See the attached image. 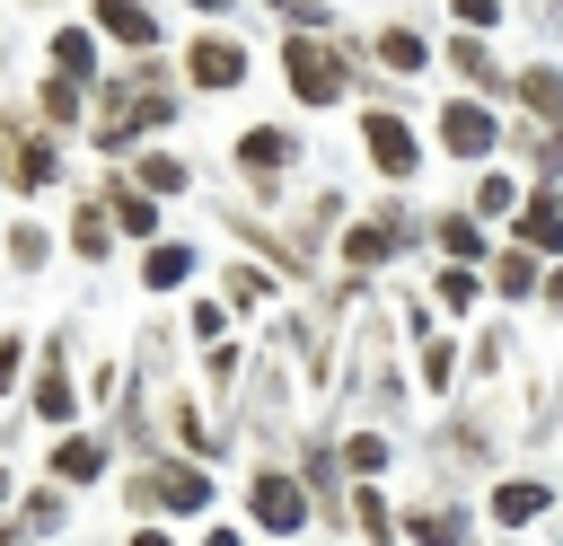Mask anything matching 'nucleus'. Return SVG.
Here are the masks:
<instances>
[{
    "instance_id": "nucleus-1",
    "label": "nucleus",
    "mask_w": 563,
    "mask_h": 546,
    "mask_svg": "<svg viewBox=\"0 0 563 546\" xmlns=\"http://www.w3.org/2000/svg\"><path fill=\"white\" fill-rule=\"evenodd\" d=\"M282 53H290V88H299L308 106H325V97L343 88V62H334L325 44H308V35H299V44H282Z\"/></svg>"
},
{
    "instance_id": "nucleus-2",
    "label": "nucleus",
    "mask_w": 563,
    "mask_h": 546,
    "mask_svg": "<svg viewBox=\"0 0 563 546\" xmlns=\"http://www.w3.org/2000/svg\"><path fill=\"white\" fill-rule=\"evenodd\" d=\"M440 141H449L457 159H484V150H493V114H484L475 97H457V106L440 114Z\"/></svg>"
},
{
    "instance_id": "nucleus-3",
    "label": "nucleus",
    "mask_w": 563,
    "mask_h": 546,
    "mask_svg": "<svg viewBox=\"0 0 563 546\" xmlns=\"http://www.w3.org/2000/svg\"><path fill=\"white\" fill-rule=\"evenodd\" d=\"M185 70H194V79H202V88H238V79H246V53H238V44H229V35H202V44H194V62H185Z\"/></svg>"
},
{
    "instance_id": "nucleus-4",
    "label": "nucleus",
    "mask_w": 563,
    "mask_h": 546,
    "mask_svg": "<svg viewBox=\"0 0 563 546\" xmlns=\"http://www.w3.org/2000/svg\"><path fill=\"white\" fill-rule=\"evenodd\" d=\"M369 159H378L387 176H405V167H413V132H405L396 114H369Z\"/></svg>"
},
{
    "instance_id": "nucleus-5",
    "label": "nucleus",
    "mask_w": 563,
    "mask_h": 546,
    "mask_svg": "<svg viewBox=\"0 0 563 546\" xmlns=\"http://www.w3.org/2000/svg\"><path fill=\"white\" fill-rule=\"evenodd\" d=\"M299 511H308V502H299L290 476H264V484H255V520H264V528H299Z\"/></svg>"
},
{
    "instance_id": "nucleus-6",
    "label": "nucleus",
    "mask_w": 563,
    "mask_h": 546,
    "mask_svg": "<svg viewBox=\"0 0 563 546\" xmlns=\"http://www.w3.org/2000/svg\"><path fill=\"white\" fill-rule=\"evenodd\" d=\"M97 18H106V26H114V35H123V44H132V53H150V35H158V26H150V9H141V0H97Z\"/></svg>"
},
{
    "instance_id": "nucleus-7",
    "label": "nucleus",
    "mask_w": 563,
    "mask_h": 546,
    "mask_svg": "<svg viewBox=\"0 0 563 546\" xmlns=\"http://www.w3.org/2000/svg\"><path fill=\"white\" fill-rule=\"evenodd\" d=\"M519 97H528L545 123H563V79H554V70H528V79H519Z\"/></svg>"
},
{
    "instance_id": "nucleus-8",
    "label": "nucleus",
    "mask_w": 563,
    "mask_h": 546,
    "mask_svg": "<svg viewBox=\"0 0 563 546\" xmlns=\"http://www.w3.org/2000/svg\"><path fill=\"white\" fill-rule=\"evenodd\" d=\"M545 511V484H501L493 493V520H537Z\"/></svg>"
},
{
    "instance_id": "nucleus-9",
    "label": "nucleus",
    "mask_w": 563,
    "mask_h": 546,
    "mask_svg": "<svg viewBox=\"0 0 563 546\" xmlns=\"http://www.w3.org/2000/svg\"><path fill=\"white\" fill-rule=\"evenodd\" d=\"M378 62H387V70H422V35L387 26V35H378Z\"/></svg>"
},
{
    "instance_id": "nucleus-10",
    "label": "nucleus",
    "mask_w": 563,
    "mask_h": 546,
    "mask_svg": "<svg viewBox=\"0 0 563 546\" xmlns=\"http://www.w3.org/2000/svg\"><path fill=\"white\" fill-rule=\"evenodd\" d=\"M97 458H106L97 440H62V458H53V476H70V484H88V476H97Z\"/></svg>"
},
{
    "instance_id": "nucleus-11",
    "label": "nucleus",
    "mask_w": 563,
    "mask_h": 546,
    "mask_svg": "<svg viewBox=\"0 0 563 546\" xmlns=\"http://www.w3.org/2000/svg\"><path fill=\"white\" fill-rule=\"evenodd\" d=\"M519 229H528V247H563V211H554V203H528Z\"/></svg>"
},
{
    "instance_id": "nucleus-12",
    "label": "nucleus",
    "mask_w": 563,
    "mask_h": 546,
    "mask_svg": "<svg viewBox=\"0 0 563 546\" xmlns=\"http://www.w3.org/2000/svg\"><path fill=\"white\" fill-rule=\"evenodd\" d=\"M238 159H246V167H282V159H290V141H282V132H246V141H238Z\"/></svg>"
},
{
    "instance_id": "nucleus-13",
    "label": "nucleus",
    "mask_w": 563,
    "mask_h": 546,
    "mask_svg": "<svg viewBox=\"0 0 563 546\" xmlns=\"http://www.w3.org/2000/svg\"><path fill=\"white\" fill-rule=\"evenodd\" d=\"M185 264H194L185 247H150V264H141V273H150V291H167V282H185Z\"/></svg>"
},
{
    "instance_id": "nucleus-14",
    "label": "nucleus",
    "mask_w": 563,
    "mask_h": 546,
    "mask_svg": "<svg viewBox=\"0 0 563 546\" xmlns=\"http://www.w3.org/2000/svg\"><path fill=\"white\" fill-rule=\"evenodd\" d=\"M158 493H167L176 511H202V476H194V467H167V476H158Z\"/></svg>"
},
{
    "instance_id": "nucleus-15",
    "label": "nucleus",
    "mask_w": 563,
    "mask_h": 546,
    "mask_svg": "<svg viewBox=\"0 0 563 546\" xmlns=\"http://www.w3.org/2000/svg\"><path fill=\"white\" fill-rule=\"evenodd\" d=\"M493 282H501V291H537V255H528V247H519V255H501V264H493Z\"/></svg>"
},
{
    "instance_id": "nucleus-16",
    "label": "nucleus",
    "mask_w": 563,
    "mask_h": 546,
    "mask_svg": "<svg viewBox=\"0 0 563 546\" xmlns=\"http://www.w3.org/2000/svg\"><path fill=\"white\" fill-rule=\"evenodd\" d=\"M35 414H53V423L70 414V379H62V370H44V387H35Z\"/></svg>"
},
{
    "instance_id": "nucleus-17",
    "label": "nucleus",
    "mask_w": 563,
    "mask_h": 546,
    "mask_svg": "<svg viewBox=\"0 0 563 546\" xmlns=\"http://www.w3.org/2000/svg\"><path fill=\"white\" fill-rule=\"evenodd\" d=\"M141 185H150V194H176L185 167H176V159H141Z\"/></svg>"
},
{
    "instance_id": "nucleus-18",
    "label": "nucleus",
    "mask_w": 563,
    "mask_h": 546,
    "mask_svg": "<svg viewBox=\"0 0 563 546\" xmlns=\"http://www.w3.org/2000/svg\"><path fill=\"white\" fill-rule=\"evenodd\" d=\"M510 203H519L510 176H484V185H475V211H510Z\"/></svg>"
},
{
    "instance_id": "nucleus-19",
    "label": "nucleus",
    "mask_w": 563,
    "mask_h": 546,
    "mask_svg": "<svg viewBox=\"0 0 563 546\" xmlns=\"http://www.w3.org/2000/svg\"><path fill=\"white\" fill-rule=\"evenodd\" d=\"M70 238H79V255H106V211H97V203H88V211H79V229H70Z\"/></svg>"
},
{
    "instance_id": "nucleus-20",
    "label": "nucleus",
    "mask_w": 563,
    "mask_h": 546,
    "mask_svg": "<svg viewBox=\"0 0 563 546\" xmlns=\"http://www.w3.org/2000/svg\"><path fill=\"white\" fill-rule=\"evenodd\" d=\"M53 53H62V70H70V79H88V62H97V53H88V35H62Z\"/></svg>"
},
{
    "instance_id": "nucleus-21",
    "label": "nucleus",
    "mask_w": 563,
    "mask_h": 546,
    "mask_svg": "<svg viewBox=\"0 0 563 546\" xmlns=\"http://www.w3.org/2000/svg\"><path fill=\"white\" fill-rule=\"evenodd\" d=\"M343 255H352V264H378V255H387V229H352V247H343Z\"/></svg>"
},
{
    "instance_id": "nucleus-22",
    "label": "nucleus",
    "mask_w": 563,
    "mask_h": 546,
    "mask_svg": "<svg viewBox=\"0 0 563 546\" xmlns=\"http://www.w3.org/2000/svg\"><path fill=\"white\" fill-rule=\"evenodd\" d=\"M9 255H18V264H44L53 247H44V229H18V238H9Z\"/></svg>"
},
{
    "instance_id": "nucleus-23",
    "label": "nucleus",
    "mask_w": 563,
    "mask_h": 546,
    "mask_svg": "<svg viewBox=\"0 0 563 546\" xmlns=\"http://www.w3.org/2000/svg\"><path fill=\"white\" fill-rule=\"evenodd\" d=\"M493 9H501V0H457V18H466V26H484Z\"/></svg>"
},
{
    "instance_id": "nucleus-24",
    "label": "nucleus",
    "mask_w": 563,
    "mask_h": 546,
    "mask_svg": "<svg viewBox=\"0 0 563 546\" xmlns=\"http://www.w3.org/2000/svg\"><path fill=\"white\" fill-rule=\"evenodd\" d=\"M194 9H229V0H194Z\"/></svg>"
}]
</instances>
